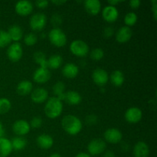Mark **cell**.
Returning a JSON list of instances; mask_svg holds the SVG:
<instances>
[{
  "mask_svg": "<svg viewBox=\"0 0 157 157\" xmlns=\"http://www.w3.org/2000/svg\"><path fill=\"white\" fill-rule=\"evenodd\" d=\"M75 157H90V155L87 153H84V152H81V153H78Z\"/></svg>",
  "mask_w": 157,
  "mask_h": 157,
  "instance_id": "45",
  "label": "cell"
},
{
  "mask_svg": "<svg viewBox=\"0 0 157 157\" xmlns=\"http://www.w3.org/2000/svg\"><path fill=\"white\" fill-rule=\"evenodd\" d=\"M79 73V68L74 63H67L62 68L63 76L67 78H75Z\"/></svg>",
  "mask_w": 157,
  "mask_h": 157,
  "instance_id": "20",
  "label": "cell"
},
{
  "mask_svg": "<svg viewBox=\"0 0 157 157\" xmlns=\"http://www.w3.org/2000/svg\"><path fill=\"white\" fill-rule=\"evenodd\" d=\"M102 16L104 19L107 22H114L119 16V12L115 6H107L104 8L102 11Z\"/></svg>",
  "mask_w": 157,
  "mask_h": 157,
  "instance_id": "15",
  "label": "cell"
},
{
  "mask_svg": "<svg viewBox=\"0 0 157 157\" xmlns=\"http://www.w3.org/2000/svg\"><path fill=\"white\" fill-rule=\"evenodd\" d=\"M35 6L38 8V9H45L48 6L49 2L46 1V0H37L35 2Z\"/></svg>",
  "mask_w": 157,
  "mask_h": 157,
  "instance_id": "39",
  "label": "cell"
},
{
  "mask_svg": "<svg viewBox=\"0 0 157 157\" xmlns=\"http://www.w3.org/2000/svg\"><path fill=\"white\" fill-rule=\"evenodd\" d=\"M92 79H93L94 84L100 87H102L108 82V73L102 68H97L92 73Z\"/></svg>",
  "mask_w": 157,
  "mask_h": 157,
  "instance_id": "9",
  "label": "cell"
},
{
  "mask_svg": "<svg viewBox=\"0 0 157 157\" xmlns=\"http://www.w3.org/2000/svg\"><path fill=\"white\" fill-rule=\"evenodd\" d=\"M12 147L11 141L7 138L0 139V157H7L11 154Z\"/></svg>",
  "mask_w": 157,
  "mask_h": 157,
  "instance_id": "24",
  "label": "cell"
},
{
  "mask_svg": "<svg viewBox=\"0 0 157 157\" xmlns=\"http://www.w3.org/2000/svg\"><path fill=\"white\" fill-rule=\"evenodd\" d=\"M49 157H61V155L58 153H52V155H50Z\"/></svg>",
  "mask_w": 157,
  "mask_h": 157,
  "instance_id": "47",
  "label": "cell"
},
{
  "mask_svg": "<svg viewBox=\"0 0 157 157\" xmlns=\"http://www.w3.org/2000/svg\"><path fill=\"white\" fill-rule=\"evenodd\" d=\"M124 117H125L126 121L130 124H136L142 119V110L136 107H130L125 112Z\"/></svg>",
  "mask_w": 157,
  "mask_h": 157,
  "instance_id": "8",
  "label": "cell"
},
{
  "mask_svg": "<svg viewBox=\"0 0 157 157\" xmlns=\"http://www.w3.org/2000/svg\"><path fill=\"white\" fill-rule=\"evenodd\" d=\"M22 55L23 50L20 43L14 42L8 48L7 56L12 62H18L22 58Z\"/></svg>",
  "mask_w": 157,
  "mask_h": 157,
  "instance_id": "7",
  "label": "cell"
},
{
  "mask_svg": "<svg viewBox=\"0 0 157 157\" xmlns=\"http://www.w3.org/2000/svg\"><path fill=\"white\" fill-rule=\"evenodd\" d=\"M33 59L35 61V62L37 63L38 65H40L41 67L48 68V59L46 58V55L44 52L38 51V52H36L35 53H34Z\"/></svg>",
  "mask_w": 157,
  "mask_h": 157,
  "instance_id": "29",
  "label": "cell"
},
{
  "mask_svg": "<svg viewBox=\"0 0 157 157\" xmlns=\"http://www.w3.org/2000/svg\"><path fill=\"white\" fill-rule=\"evenodd\" d=\"M10 141L12 144V150H16V151L24 150L27 145V140L23 136H15L12 138V140Z\"/></svg>",
  "mask_w": 157,
  "mask_h": 157,
  "instance_id": "27",
  "label": "cell"
},
{
  "mask_svg": "<svg viewBox=\"0 0 157 157\" xmlns=\"http://www.w3.org/2000/svg\"><path fill=\"white\" fill-rule=\"evenodd\" d=\"M51 22H52V25L55 26V28H58L62 23V17L59 14L55 13L54 15H52V18H51Z\"/></svg>",
  "mask_w": 157,
  "mask_h": 157,
  "instance_id": "36",
  "label": "cell"
},
{
  "mask_svg": "<svg viewBox=\"0 0 157 157\" xmlns=\"http://www.w3.org/2000/svg\"><path fill=\"white\" fill-rule=\"evenodd\" d=\"M52 2L53 4L57 5V6H61V5L64 4L66 2V1H52Z\"/></svg>",
  "mask_w": 157,
  "mask_h": 157,
  "instance_id": "46",
  "label": "cell"
},
{
  "mask_svg": "<svg viewBox=\"0 0 157 157\" xmlns=\"http://www.w3.org/2000/svg\"><path fill=\"white\" fill-rule=\"evenodd\" d=\"M32 89H33V85H32V82L29 81H21V82L18 83L17 85V93L21 96H25V95L29 94L32 93Z\"/></svg>",
  "mask_w": 157,
  "mask_h": 157,
  "instance_id": "23",
  "label": "cell"
},
{
  "mask_svg": "<svg viewBox=\"0 0 157 157\" xmlns=\"http://www.w3.org/2000/svg\"><path fill=\"white\" fill-rule=\"evenodd\" d=\"M84 8L87 13L96 15L101 12V3L99 0H86L84 2Z\"/></svg>",
  "mask_w": 157,
  "mask_h": 157,
  "instance_id": "18",
  "label": "cell"
},
{
  "mask_svg": "<svg viewBox=\"0 0 157 157\" xmlns=\"http://www.w3.org/2000/svg\"><path fill=\"white\" fill-rule=\"evenodd\" d=\"M152 11L153 13V18L155 20H156L157 18V1L153 0L152 1Z\"/></svg>",
  "mask_w": 157,
  "mask_h": 157,
  "instance_id": "41",
  "label": "cell"
},
{
  "mask_svg": "<svg viewBox=\"0 0 157 157\" xmlns=\"http://www.w3.org/2000/svg\"><path fill=\"white\" fill-rule=\"evenodd\" d=\"M106 143L100 138L93 139L87 145V151L88 154L91 156H98L104 152L106 149Z\"/></svg>",
  "mask_w": 157,
  "mask_h": 157,
  "instance_id": "5",
  "label": "cell"
},
{
  "mask_svg": "<svg viewBox=\"0 0 157 157\" xmlns=\"http://www.w3.org/2000/svg\"><path fill=\"white\" fill-rule=\"evenodd\" d=\"M31 99L35 104H41L48 99V93L43 87H37L31 93Z\"/></svg>",
  "mask_w": 157,
  "mask_h": 157,
  "instance_id": "14",
  "label": "cell"
},
{
  "mask_svg": "<svg viewBox=\"0 0 157 157\" xmlns=\"http://www.w3.org/2000/svg\"><path fill=\"white\" fill-rule=\"evenodd\" d=\"M36 143L37 145L42 150H48L53 146L54 140L50 135L42 133L37 137Z\"/></svg>",
  "mask_w": 157,
  "mask_h": 157,
  "instance_id": "17",
  "label": "cell"
},
{
  "mask_svg": "<svg viewBox=\"0 0 157 157\" xmlns=\"http://www.w3.org/2000/svg\"><path fill=\"white\" fill-rule=\"evenodd\" d=\"M104 136L107 142L110 143V144H116L122 140L123 134L121 132V130H119L118 129L110 128L107 129L104 132Z\"/></svg>",
  "mask_w": 157,
  "mask_h": 157,
  "instance_id": "11",
  "label": "cell"
},
{
  "mask_svg": "<svg viewBox=\"0 0 157 157\" xmlns=\"http://www.w3.org/2000/svg\"><path fill=\"white\" fill-rule=\"evenodd\" d=\"M65 84L62 82V81H58L54 84L53 87H52V91L55 94L57 98L60 100V101H64V94H65Z\"/></svg>",
  "mask_w": 157,
  "mask_h": 157,
  "instance_id": "26",
  "label": "cell"
},
{
  "mask_svg": "<svg viewBox=\"0 0 157 157\" xmlns=\"http://www.w3.org/2000/svg\"><path fill=\"white\" fill-rule=\"evenodd\" d=\"M61 126L66 133L72 136H75L82 130L83 124L78 117L68 114L63 117L61 121Z\"/></svg>",
  "mask_w": 157,
  "mask_h": 157,
  "instance_id": "1",
  "label": "cell"
},
{
  "mask_svg": "<svg viewBox=\"0 0 157 157\" xmlns=\"http://www.w3.org/2000/svg\"><path fill=\"white\" fill-rule=\"evenodd\" d=\"M12 107L10 101L7 98H0V114H4L8 113Z\"/></svg>",
  "mask_w": 157,
  "mask_h": 157,
  "instance_id": "32",
  "label": "cell"
},
{
  "mask_svg": "<svg viewBox=\"0 0 157 157\" xmlns=\"http://www.w3.org/2000/svg\"><path fill=\"white\" fill-rule=\"evenodd\" d=\"M110 81L114 87H119L123 85L124 82V75L123 72L120 70L113 71L110 75Z\"/></svg>",
  "mask_w": 157,
  "mask_h": 157,
  "instance_id": "25",
  "label": "cell"
},
{
  "mask_svg": "<svg viewBox=\"0 0 157 157\" xmlns=\"http://www.w3.org/2000/svg\"><path fill=\"white\" fill-rule=\"evenodd\" d=\"M46 23H47V17L44 14L41 13V12L34 14L29 20L31 29L36 32L42 30L45 27Z\"/></svg>",
  "mask_w": 157,
  "mask_h": 157,
  "instance_id": "6",
  "label": "cell"
},
{
  "mask_svg": "<svg viewBox=\"0 0 157 157\" xmlns=\"http://www.w3.org/2000/svg\"><path fill=\"white\" fill-rule=\"evenodd\" d=\"M98 122V117L96 115H88L86 117V124L88 125H94Z\"/></svg>",
  "mask_w": 157,
  "mask_h": 157,
  "instance_id": "38",
  "label": "cell"
},
{
  "mask_svg": "<svg viewBox=\"0 0 157 157\" xmlns=\"http://www.w3.org/2000/svg\"><path fill=\"white\" fill-rule=\"evenodd\" d=\"M63 62L62 57L60 55H53L48 59V67L51 69H58L61 66Z\"/></svg>",
  "mask_w": 157,
  "mask_h": 157,
  "instance_id": "28",
  "label": "cell"
},
{
  "mask_svg": "<svg viewBox=\"0 0 157 157\" xmlns=\"http://www.w3.org/2000/svg\"><path fill=\"white\" fill-rule=\"evenodd\" d=\"M132 35H133V32L130 27H127L126 25L123 26L117 32L116 40L119 43L124 44V43L127 42L131 38Z\"/></svg>",
  "mask_w": 157,
  "mask_h": 157,
  "instance_id": "16",
  "label": "cell"
},
{
  "mask_svg": "<svg viewBox=\"0 0 157 157\" xmlns=\"http://www.w3.org/2000/svg\"><path fill=\"white\" fill-rule=\"evenodd\" d=\"M90 58L94 60V61H100L102 59L104 56V52L102 48H94L93 50L90 52Z\"/></svg>",
  "mask_w": 157,
  "mask_h": 157,
  "instance_id": "33",
  "label": "cell"
},
{
  "mask_svg": "<svg viewBox=\"0 0 157 157\" xmlns=\"http://www.w3.org/2000/svg\"><path fill=\"white\" fill-rule=\"evenodd\" d=\"M67 104L70 105H78L82 101L81 94L78 91L75 90H69V91L65 92L64 94V100Z\"/></svg>",
  "mask_w": 157,
  "mask_h": 157,
  "instance_id": "21",
  "label": "cell"
},
{
  "mask_svg": "<svg viewBox=\"0 0 157 157\" xmlns=\"http://www.w3.org/2000/svg\"><path fill=\"white\" fill-rule=\"evenodd\" d=\"M44 113L50 119H56L61 116L63 110V103L56 97L48 98L44 105Z\"/></svg>",
  "mask_w": 157,
  "mask_h": 157,
  "instance_id": "2",
  "label": "cell"
},
{
  "mask_svg": "<svg viewBox=\"0 0 157 157\" xmlns=\"http://www.w3.org/2000/svg\"><path fill=\"white\" fill-rule=\"evenodd\" d=\"M129 4H130V6L132 8V9H138V8L140 6L141 2L140 1V0H130Z\"/></svg>",
  "mask_w": 157,
  "mask_h": 157,
  "instance_id": "40",
  "label": "cell"
},
{
  "mask_svg": "<svg viewBox=\"0 0 157 157\" xmlns=\"http://www.w3.org/2000/svg\"><path fill=\"white\" fill-rule=\"evenodd\" d=\"M4 134H5L4 127H3V125H2V122L0 121V139L3 137Z\"/></svg>",
  "mask_w": 157,
  "mask_h": 157,
  "instance_id": "44",
  "label": "cell"
},
{
  "mask_svg": "<svg viewBox=\"0 0 157 157\" xmlns=\"http://www.w3.org/2000/svg\"><path fill=\"white\" fill-rule=\"evenodd\" d=\"M30 129L31 127L29 123L25 120L16 121L12 125V130L15 134L18 135V136H22L29 133Z\"/></svg>",
  "mask_w": 157,
  "mask_h": 157,
  "instance_id": "12",
  "label": "cell"
},
{
  "mask_svg": "<svg viewBox=\"0 0 157 157\" xmlns=\"http://www.w3.org/2000/svg\"><path fill=\"white\" fill-rule=\"evenodd\" d=\"M37 41H38V37L35 33H32V32L27 34L24 37V42L28 46L35 45Z\"/></svg>",
  "mask_w": 157,
  "mask_h": 157,
  "instance_id": "34",
  "label": "cell"
},
{
  "mask_svg": "<svg viewBox=\"0 0 157 157\" xmlns=\"http://www.w3.org/2000/svg\"><path fill=\"white\" fill-rule=\"evenodd\" d=\"M104 157H115L114 153L113 152L110 151V150H108V151H106L105 153H104Z\"/></svg>",
  "mask_w": 157,
  "mask_h": 157,
  "instance_id": "43",
  "label": "cell"
},
{
  "mask_svg": "<svg viewBox=\"0 0 157 157\" xmlns=\"http://www.w3.org/2000/svg\"><path fill=\"white\" fill-rule=\"evenodd\" d=\"M70 51L75 56L83 58L89 53V46L82 40H75L71 43Z\"/></svg>",
  "mask_w": 157,
  "mask_h": 157,
  "instance_id": "4",
  "label": "cell"
},
{
  "mask_svg": "<svg viewBox=\"0 0 157 157\" xmlns=\"http://www.w3.org/2000/svg\"><path fill=\"white\" fill-rule=\"evenodd\" d=\"M7 32L10 36L11 40L14 41L15 42H18L23 37L22 29L18 25H13L10 26L8 29Z\"/></svg>",
  "mask_w": 157,
  "mask_h": 157,
  "instance_id": "22",
  "label": "cell"
},
{
  "mask_svg": "<svg viewBox=\"0 0 157 157\" xmlns=\"http://www.w3.org/2000/svg\"><path fill=\"white\" fill-rule=\"evenodd\" d=\"M113 33H114V29L110 26H107L104 29L103 35L105 38H110L113 35Z\"/></svg>",
  "mask_w": 157,
  "mask_h": 157,
  "instance_id": "37",
  "label": "cell"
},
{
  "mask_svg": "<svg viewBox=\"0 0 157 157\" xmlns=\"http://www.w3.org/2000/svg\"><path fill=\"white\" fill-rule=\"evenodd\" d=\"M150 149L145 142L139 141L133 147V155L135 157H148Z\"/></svg>",
  "mask_w": 157,
  "mask_h": 157,
  "instance_id": "19",
  "label": "cell"
},
{
  "mask_svg": "<svg viewBox=\"0 0 157 157\" xmlns=\"http://www.w3.org/2000/svg\"><path fill=\"white\" fill-rule=\"evenodd\" d=\"M43 121L41 117H34L32 120H31L29 125L30 127H32L34 129H38L42 126Z\"/></svg>",
  "mask_w": 157,
  "mask_h": 157,
  "instance_id": "35",
  "label": "cell"
},
{
  "mask_svg": "<svg viewBox=\"0 0 157 157\" xmlns=\"http://www.w3.org/2000/svg\"><path fill=\"white\" fill-rule=\"evenodd\" d=\"M10 36L6 31L0 29V48H5L11 43Z\"/></svg>",
  "mask_w": 157,
  "mask_h": 157,
  "instance_id": "31",
  "label": "cell"
},
{
  "mask_svg": "<svg viewBox=\"0 0 157 157\" xmlns=\"http://www.w3.org/2000/svg\"><path fill=\"white\" fill-rule=\"evenodd\" d=\"M107 2H108L109 6H116L117 5L121 2V1H119V0H110V1H107Z\"/></svg>",
  "mask_w": 157,
  "mask_h": 157,
  "instance_id": "42",
  "label": "cell"
},
{
  "mask_svg": "<svg viewBox=\"0 0 157 157\" xmlns=\"http://www.w3.org/2000/svg\"><path fill=\"white\" fill-rule=\"evenodd\" d=\"M15 10L17 14L21 16L30 15L33 11V4L30 1H18L15 6Z\"/></svg>",
  "mask_w": 157,
  "mask_h": 157,
  "instance_id": "10",
  "label": "cell"
},
{
  "mask_svg": "<svg viewBox=\"0 0 157 157\" xmlns=\"http://www.w3.org/2000/svg\"><path fill=\"white\" fill-rule=\"evenodd\" d=\"M137 15L134 12H128L124 16V23H125L126 26L130 28V26H133L136 24L137 21Z\"/></svg>",
  "mask_w": 157,
  "mask_h": 157,
  "instance_id": "30",
  "label": "cell"
},
{
  "mask_svg": "<svg viewBox=\"0 0 157 157\" xmlns=\"http://www.w3.org/2000/svg\"><path fill=\"white\" fill-rule=\"evenodd\" d=\"M32 78L35 82L38 83V84H44L50 80L51 72L48 68L40 67L35 70Z\"/></svg>",
  "mask_w": 157,
  "mask_h": 157,
  "instance_id": "13",
  "label": "cell"
},
{
  "mask_svg": "<svg viewBox=\"0 0 157 157\" xmlns=\"http://www.w3.org/2000/svg\"><path fill=\"white\" fill-rule=\"evenodd\" d=\"M48 38L50 42L56 47H63L67 43V36L59 28L52 29L48 33Z\"/></svg>",
  "mask_w": 157,
  "mask_h": 157,
  "instance_id": "3",
  "label": "cell"
}]
</instances>
